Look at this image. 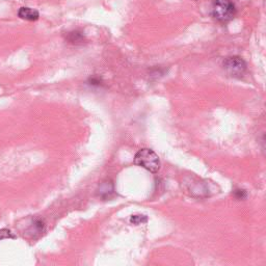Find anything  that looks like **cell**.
<instances>
[{"label": "cell", "instance_id": "obj_2", "mask_svg": "<svg viewBox=\"0 0 266 266\" xmlns=\"http://www.w3.org/2000/svg\"><path fill=\"white\" fill-rule=\"evenodd\" d=\"M134 163L150 173H157L160 168V159L151 149H141L134 156Z\"/></svg>", "mask_w": 266, "mask_h": 266}, {"label": "cell", "instance_id": "obj_4", "mask_svg": "<svg viewBox=\"0 0 266 266\" xmlns=\"http://www.w3.org/2000/svg\"><path fill=\"white\" fill-rule=\"evenodd\" d=\"M223 66L227 73L234 78L244 77L248 70L247 63L240 56H230L226 58Z\"/></svg>", "mask_w": 266, "mask_h": 266}, {"label": "cell", "instance_id": "obj_8", "mask_svg": "<svg viewBox=\"0 0 266 266\" xmlns=\"http://www.w3.org/2000/svg\"><path fill=\"white\" fill-rule=\"evenodd\" d=\"M234 197L237 200H245L248 198V192L245 189H236L234 191Z\"/></svg>", "mask_w": 266, "mask_h": 266}, {"label": "cell", "instance_id": "obj_6", "mask_svg": "<svg viewBox=\"0 0 266 266\" xmlns=\"http://www.w3.org/2000/svg\"><path fill=\"white\" fill-rule=\"evenodd\" d=\"M68 40H69L71 43L82 42L83 36H82L80 33H78V32H72V33H69V35H68Z\"/></svg>", "mask_w": 266, "mask_h": 266}, {"label": "cell", "instance_id": "obj_1", "mask_svg": "<svg viewBox=\"0 0 266 266\" xmlns=\"http://www.w3.org/2000/svg\"><path fill=\"white\" fill-rule=\"evenodd\" d=\"M189 195L195 198H207L219 192V186L208 180H202L195 177H189L185 182Z\"/></svg>", "mask_w": 266, "mask_h": 266}, {"label": "cell", "instance_id": "obj_5", "mask_svg": "<svg viewBox=\"0 0 266 266\" xmlns=\"http://www.w3.org/2000/svg\"><path fill=\"white\" fill-rule=\"evenodd\" d=\"M18 16L21 19L27 20V21H36L39 19L40 14L38 11L31 9V8H21L18 12Z\"/></svg>", "mask_w": 266, "mask_h": 266}, {"label": "cell", "instance_id": "obj_9", "mask_svg": "<svg viewBox=\"0 0 266 266\" xmlns=\"http://www.w3.org/2000/svg\"><path fill=\"white\" fill-rule=\"evenodd\" d=\"M6 238H14V236L9 230H0V240Z\"/></svg>", "mask_w": 266, "mask_h": 266}, {"label": "cell", "instance_id": "obj_3", "mask_svg": "<svg viewBox=\"0 0 266 266\" xmlns=\"http://www.w3.org/2000/svg\"><path fill=\"white\" fill-rule=\"evenodd\" d=\"M236 9L232 0H214L212 16L220 22H228L235 17Z\"/></svg>", "mask_w": 266, "mask_h": 266}, {"label": "cell", "instance_id": "obj_7", "mask_svg": "<svg viewBox=\"0 0 266 266\" xmlns=\"http://www.w3.org/2000/svg\"><path fill=\"white\" fill-rule=\"evenodd\" d=\"M148 219L146 215H132L130 219V223L134 225H140L143 223H147Z\"/></svg>", "mask_w": 266, "mask_h": 266}]
</instances>
